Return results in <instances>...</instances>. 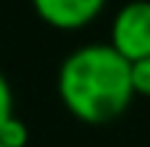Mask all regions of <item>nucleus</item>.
I'll return each mask as SVG.
<instances>
[{"label":"nucleus","instance_id":"obj_7","mask_svg":"<svg viewBox=\"0 0 150 147\" xmlns=\"http://www.w3.org/2000/svg\"><path fill=\"white\" fill-rule=\"evenodd\" d=\"M0 147H3V145H0Z\"/></svg>","mask_w":150,"mask_h":147},{"label":"nucleus","instance_id":"obj_5","mask_svg":"<svg viewBox=\"0 0 150 147\" xmlns=\"http://www.w3.org/2000/svg\"><path fill=\"white\" fill-rule=\"evenodd\" d=\"M132 87H134V95L150 97V58L132 63Z\"/></svg>","mask_w":150,"mask_h":147},{"label":"nucleus","instance_id":"obj_4","mask_svg":"<svg viewBox=\"0 0 150 147\" xmlns=\"http://www.w3.org/2000/svg\"><path fill=\"white\" fill-rule=\"evenodd\" d=\"M0 145L3 147H26L29 145V129L18 116H13L0 129Z\"/></svg>","mask_w":150,"mask_h":147},{"label":"nucleus","instance_id":"obj_1","mask_svg":"<svg viewBox=\"0 0 150 147\" xmlns=\"http://www.w3.org/2000/svg\"><path fill=\"white\" fill-rule=\"evenodd\" d=\"M58 97L82 124L100 126L119 118L132 97V63L108 42L82 45L58 68Z\"/></svg>","mask_w":150,"mask_h":147},{"label":"nucleus","instance_id":"obj_6","mask_svg":"<svg viewBox=\"0 0 150 147\" xmlns=\"http://www.w3.org/2000/svg\"><path fill=\"white\" fill-rule=\"evenodd\" d=\"M16 113H13V89H11V84H8V79L3 76V71H0V129L13 118Z\"/></svg>","mask_w":150,"mask_h":147},{"label":"nucleus","instance_id":"obj_3","mask_svg":"<svg viewBox=\"0 0 150 147\" xmlns=\"http://www.w3.org/2000/svg\"><path fill=\"white\" fill-rule=\"evenodd\" d=\"M32 5L47 26L61 32H76L103 13L105 0H32Z\"/></svg>","mask_w":150,"mask_h":147},{"label":"nucleus","instance_id":"obj_2","mask_svg":"<svg viewBox=\"0 0 150 147\" xmlns=\"http://www.w3.org/2000/svg\"><path fill=\"white\" fill-rule=\"evenodd\" d=\"M108 45L129 63L150 58V0H129L111 21Z\"/></svg>","mask_w":150,"mask_h":147}]
</instances>
